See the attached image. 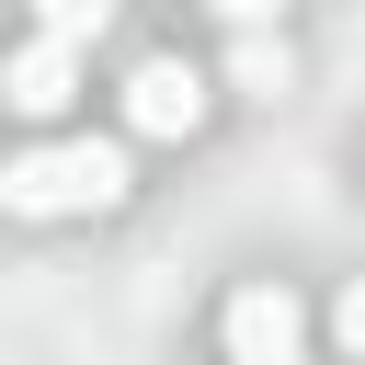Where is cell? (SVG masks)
<instances>
[{
  "instance_id": "9c48e42d",
  "label": "cell",
  "mask_w": 365,
  "mask_h": 365,
  "mask_svg": "<svg viewBox=\"0 0 365 365\" xmlns=\"http://www.w3.org/2000/svg\"><path fill=\"white\" fill-rule=\"evenodd\" d=\"M285 365H308V354H285Z\"/></svg>"
},
{
  "instance_id": "8992f818",
  "label": "cell",
  "mask_w": 365,
  "mask_h": 365,
  "mask_svg": "<svg viewBox=\"0 0 365 365\" xmlns=\"http://www.w3.org/2000/svg\"><path fill=\"white\" fill-rule=\"evenodd\" d=\"M34 34H57V46H91V34H114V0H34Z\"/></svg>"
},
{
  "instance_id": "ba28073f",
  "label": "cell",
  "mask_w": 365,
  "mask_h": 365,
  "mask_svg": "<svg viewBox=\"0 0 365 365\" xmlns=\"http://www.w3.org/2000/svg\"><path fill=\"white\" fill-rule=\"evenodd\" d=\"M274 11L285 0H217V23H240V34H274Z\"/></svg>"
},
{
  "instance_id": "277c9868",
  "label": "cell",
  "mask_w": 365,
  "mask_h": 365,
  "mask_svg": "<svg viewBox=\"0 0 365 365\" xmlns=\"http://www.w3.org/2000/svg\"><path fill=\"white\" fill-rule=\"evenodd\" d=\"M0 103H11V114H34V125H46V114H68V103H80V46L34 34V46L0 68Z\"/></svg>"
},
{
  "instance_id": "6da1fadb",
  "label": "cell",
  "mask_w": 365,
  "mask_h": 365,
  "mask_svg": "<svg viewBox=\"0 0 365 365\" xmlns=\"http://www.w3.org/2000/svg\"><path fill=\"white\" fill-rule=\"evenodd\" d=\"M125 137H46L23 160H0V205L11 217H103L125 205Z\"/></svg>"
},
{
  "instance_id": "7a4b0ae2",
  "label": "cell",
  "mask_w": 365,
  "mask_h": 365,
  "mask_svg": "<svg viewBox=\"0 0 365 365\" xmlns=\"http://www.w3.org/2000/svg\"><path fill=\"white\" fill-rule=\"evenodd\" d=\"M205 103H217V91H205L194 57H137V80H125V125H137V137H194Z\"/></svg>"
},
{
  "instance_id": "5b68a950",
  "label": "cell",
  "mask_w": 365,
  "mask_h": 365,
  "mask_svg": "<svg viewBox=\"0 0 365 365\" xmlns=\"http://www.w3.org/2000/svg\"><path fill=\"white\" fill-rule=\"evenodd\" d=\"M228 80H240L251 103H274V91L297 80V57H285V34H240V46H228Z\"/></svg>"
},
{
  "instance_id": "52a82bcc",
  "label": "cell",
  "mask_w": 365,
  "mask_h": 365,
  "mask_svg": "<svg viewBox=\"0 0 365 365\" xmlns=\"http://www.w3.org/2000/svg\"><path fill=\"white\" fill-rule=\"evenodd\" d=\"M331 342H342V354H365V285H342V297H331Z\"/></svg>"
},
{
  "instance_id": "3957f363",
  "label": "cell",
  "mask_w": 365,
  "mask_h": 365,
  "mask_svg": "<svg viewBox=\"0 0 365 365\" xmlns=\"http://www.w3.org/2000/svg\"><path fill=\"white\" fill-rule=\"evenodd\" d=\"M217 331H228V365H285L297 331H308V308H297V285H240L217 308Z\"/></svg>"
}]
</instances>
